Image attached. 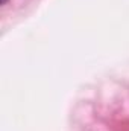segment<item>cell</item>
Here are the masks:
<instances>
[{
    "instance_id": "cell-1",
    "label": "cell",
    "mask_w": 129,
    "mask_h": 131,
    "mask_svg": "<svg viewBox=\"0 0 129 131\" xmlns=\"http://www.w3.org/2000/svg\"><path fill=\"white\" fill-rule=\"evenodd\" d=\"M6 2H8V0H2V3H6Z\"/></svg>"
}]
</instances>
